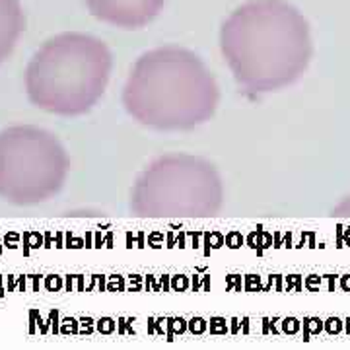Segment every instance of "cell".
I'll use <instances>...</instances> for the list:
<instances>
[{"instance_id":"obj_3","label":"cell","mask_w":350,"mask_h":350,"mask_svg":"<svg viewBox=\"0 0 350 350\" xmlns=\"http://www.w3.org/2000/svg\"><path fill=\"white\" fill-rule=\"evenodd\" d=\"M113 55L101 39L88 33H61L43 43L25 68L29 101L43 111L78 117L105 94Z\"/></svg>"},{"instance_id":"obj_5","label":"cell","mask_w":350,"mask_h":350,"mask_svg":"<svg viewBox=\"0 0 350 350\" xmlns=\"http://www.w3.org/2000/svg\"><path fill=\"white\" fill-rule=\"evenodd\" d=\"M70 160L53 133L33 125L0 133V199L31 206L53 199L68 177Z\"/></svg>"},{"instance_id":"obj_2","label":"cell","mask_w":350,"mask_h":350,"mask_svg":"<svg viewBox=\"0 0 350 350\" xmlns=\"http://www.w3.org/2000/svg\"><path fill=\"white\" fill-rule=\"evenodd\" d=\"M220 103V90L193 51L165 45L144 53L123 88L126 113L156 131H191L206 123Z\"/></svg>"},{"instance_id":"obj_8","label":"cell","mask_w":350,"mask_h":350,"mask_svg":"<svg viewBox=\"0 0 350 350\" xmlns=\"http://www.w3.org/2000/svg\"><path fill=\"white\" fill-rule=\"evenodd\" d=\"M331 214L337 216V218H350V195L340 200L337 206L333 208V213Z\"/></svg>"},{"instance_id":"obj_6","label":"cell","mask_w":350,"mask_h":350,"mask_svg":"<svg viewBox=\"0 0 350 350\" xmlns=\"http://www.w3.org/2000/svg\"><path fill=\"white\" fill-rule=\"evenodd\" d=\"M90 14L121 29H140L162 12L165 0H84Z\"/></svg>"},{"instance_id":"obj_1","label":"cell","mask_w":350,"mask_h":350,"mask_svg":"<svg viewBox=\"0 0 350 350\" xmlns=\"http://www.w3.org/2000/svg\"><path fill=\"white\" fill-rule=\"evenodd\" d=\"M220 49L239 86L255 94L294 84L313 57L310 24L284 0H250L220 29Z\"/></svg>"},{"instance_id":"obj_7","label":"cell","mask_w":350,"mask_h":350,"mask_svg":"<svg viewBox=\"0 0 350 350\" xmlns=\"http://www.w3.org/2000/svg\"><path fill=\"white\" fill-rule=\"evenodd\" d=\"M25 29V16L20 0H0V64L4 63Z\"/></svg>"},{"instance_id":"obj_4","label":"cell","mask_w":350,"mask_h":350,"mask_svg":"<svg viewBox=\"0 0 350 350\" xmlns=\"http://www.w3.org/2000/svg\"><path fill=\"white\" fill-rule=\"evenodd\" d=\"M224 185L214 163L193 154H165L138 175L131 211L140 218H208L222 208Z\"/></svg>"}]
</instances>
